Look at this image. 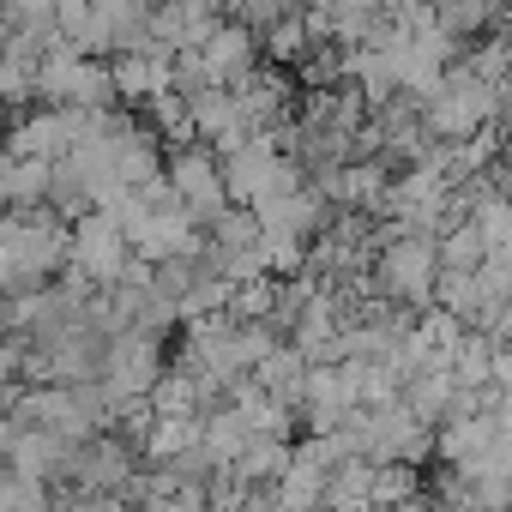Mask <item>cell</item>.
<instances>
[{"label":"cell","mask_w":512,"mask_h":512,"mask_svg":"<svg viewBox=\"0 0 512 512\" xmlns=\"http://www.w3.org/2000/svg\"><path fill=\"white\" fill-rule=\"evenodd\" d=\"M428 266H434V253L410 241V247H398L392 260H386V284H392V290H410V296H416V290L428 284Z\"/></svg>","instance_id":"6da1fadb"}]
</instances>
